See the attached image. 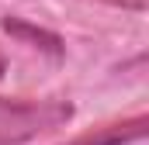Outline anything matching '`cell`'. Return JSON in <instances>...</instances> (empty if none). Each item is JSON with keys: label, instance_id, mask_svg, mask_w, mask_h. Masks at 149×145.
Here are the masks:
<instances>
[{"label": "cell", "instance_id": "cell-1", "mask_svg": "<svg viewBox=\"0 0 149 145\" xmlns=\"http://www.w3.org/2000/svg\"><path fill=\"white\" fill-rule=\"evenodd\" d=\"M73 117L66 100H7L0 97V145H24Z\"/></svg>", "mask_w": 149, "mask_h": 145}, {"label": "cell", "instance_id": "cell-2", "mask_svg": "<svg viewBox=\"0 0 149 145\" xmlns=\"http://www.w3.org/2000/svg\"><path fill=\"white\" fill-rule=\"evenodd\" d=\"M146 124H149L146 117H132V121H121V124H108V128H94L87 135H76L66 145H128L146 135Z\"/></svg>", "mask_w": 149, "mask_h": 145}, {"label": "cell", "instance_id": "cell-3", "mask_svg": "<svg viewBox=\"0 0 149 145\" xmlns=\"http://www.w3.org/2000/svg\"><path fill=\"white\" fill-rule=\"evenodd\" d=\"M3 31L14 35V38H21V41H31L35 48L49 52V55H63V41H59V35H52V31H45V28H35V24L17 21V17H7V21H3Z\"/></svg>", "mask_w": 149, "mask_h": 145}, {"label": "cell", "instance_id": "cell-4", "mask_svg": "<svg viewBox=\"0 0 149 145\" xmlns=\"http://www.w3.org/2000/svg\"><path fill=\"white\" fill-rule=\"evenodd\" d=\"M3 69H7V59H3V52H0V76H3Z\"/></svg>", "mask_w": 149, "mask_h": 145}]
</instances>
